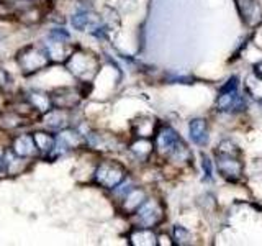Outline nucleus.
<instances>
[{"instance_id":"1","label":"nucleus","mask_w":262,"mask_h":246,"mask_svg":"<svg viewBox=\"0 0 262 246\" xmlns=\"http://www.w3.org/2000/svg\"><path fill=\"white\" fill-rule=\"evenodd\" d=\"M64 66L71 72V76L79 80V84L90 86L95 79L98 69H100V61H98L97 54L77 45L68 57V61L64 63Z\"/></svg>"},{"instance_id":"2","label":"nucleus","mask_w":262,"mask_h":246,"mask_svg":"<svg viewBox=\"0 0 262 246\" xmlns=\"http://www.w3.org/2000/svg\"><path fill=\"white\" fill-rule=\"evenodd\" d=\"M15 63L18 66L21 76H25V77L36 76L38 72L45 71L46 68H49V66L53 64L46 53L45 46L36 45V43H30V45L21 46L15 54Z\"/></svg>"},{"instance_id":"3","label":"nucleus","mask_w":262,"mask_h":246,"mask_svg":"<svg viewBox=\"0 0 262 246\" xmlns=\"http://www.w3.org/2000/svg\"><path fill=\"white\" fill-rule=\"evenodd\" d=\"M41 45L45 46L53 64H64L77 46L76 43H72L71 33L61 27H54L53 30H49Z\"/></svg>"},{"instance_id":"4","label":"nucleus","mask_w":262,"mask_h":246,"mask_svg":"<svg viewBox=\"0 0 262 246\" xmlns=\"http://www.w3.org/2000/svg\"><path fill=\"white\" fill-rule=\"evenodd\" d=\"M126 179V168L120 161L115 159H100L95 162L92 184L112 191Z\"/></svg>"},{"instance_id":"5","label":"nucleus","mask_w":262,"mask_h":246,"mask_svg":"<svg viewBox=\"0 0 262 246\" xmlns=\"http://www.w3.org/2000/svg\"><path fill=\"white\" fill-rule=\"evenodd\" d=\"M154 151H158L164 158L170 159H185L187 148L182 139L177 135V131L170 127H161L154 135Z\"/></svg>"},{"instance_id":"6","label":"nucleus","mask_w":262,"mask_h":246,"mask_svg":"<svg viewBox=\"0 0 262 246\" xmlns=\"http://www.w3.org/2000/svg\"><path fill=\"white\" fill-rule=\"evenodd\" d=\"M71 27L82 33H90L94 36H100L105 33V23L100 15H97L92 7L89 5H79L76 10L69 16Z\"/></svg>"},{"instance_id":"7","label":"nucleus","mask_w":262,"mask_h":246,"mask_svg":"<svg viewBox=\"0 0 262 246\" xmlns=\"http://www.w3.org/2000/svg\"><path fill=\"white\" fill-rule=\"evenodd\" d=\"M49 94H51V98H53V107L61 109V110H68V112L77 110L79 105L82 104V100H84V97H85L84 84L57 87Z\"/></svg>"},{"instance_id":"8","label":"nucleus","mask_w":262,"mask_h":246,"mask_svg":"<svg viewBox=\"0 0 262 246\" xmlns=\"http://www.w3.org/2000/svg\"><path fill=\"white\" fill-rule=\"evenodd\" d=\"M164 220V207L158 199H146L143 205L133 213L135 227L156 228Z\"/></svg>"},{"instance_id":"9","label":"nucleus","mask_w":262,"mask_h":246,"mask_svg":"<svg viewBox=\"0 0 262 246\" xmlns=\"http://www.w3.org/2000/svg\"><path fill=\"white\" fill-rule=\"evenodd\" d=\"M8 148L20 158L30 159V161H38L41 159L39 151L36 148L35 138H33L31 131H16L10 136V143H8Z\"/></svg>"},{"instance_id":"10","label":"nucleus","mask_w":262,"mask_h":246,"mask_svg":"<svg viewBox=\"0 0 262 246\" xmlns=\"http://www.w3.org/2000/svg\"><path fill=\"white\" fill-rule=\"evenodd\" d=\"M33 120L25 117L20 112H16L13 107L8 105L4 112H0V130L8 135H13L16 131H21L33 125Z\"/></svg>"},{"instance_id":"11","label":"nucleus","mask_w":262,"mask_h":246,"mask_svg":"<svg viewBox=\"0 0 262 246\" xmlns=\"http://www.w3.org/2000/svg\"><path fill=\"white\" fill-rule=\"evenodd\" d=\"M71 113L72 112L61 110V109H56V107H53L49 112H46L45 115H41L39 123L43 125L45 130H49V131H53V133H57V131H61V130L72 125V123H71Z\"/></svg>"},{"instance_id":"12","label":"nucleus","mask_w":262,"mask_h":246,"mask_svg":"<svg viewBox=\"0 0 262 246\" xmlns=\"http://www.w3.org/2000/svg\"><path fill=\"white\" fill-rule=\"evenodd\" d=\"M30 159H25L16 156L10 148H7V153H5V158H4V177H16V176H21L25 174L28 169H30Z\"/></svg>"},{"instance_id":"13","label":"nucleus","mask_w":262,"mask_h":246,"mask_svg":"<svg viewBox=\"0 0 262 246\" xmlns=\"http://www.w3.org/2000/svg\"><path fill=\"white\" fill-rule=\"evenodd\" d=\"M23 98L27 100L35 112L38 115H45L46 112H49L53 109V98L49 92H45V90H39V89H30L27 92L21 94Z\"/></svg>"},{"instance_id":"14","label":"nucleus","mask_w":262,"mask_h":246,"mask_svg":"<svg viewBox=\"0 0 262 246\" xmlns=\"http://www.w3.org/2000/svg\"><path fill=\"white\" fill-rule=\"evenodd\" d=\"M216 166L218 171L221 172V176L229 179V180H236L239 179L243 174V164L241 161H237L236 156H229V154H218L216 153Z\"/></svg>"},{"instance_id":"15","label":"nucleus","mask_w":262,"mask_h":246,"mask_svg":"<svg viewBox=\"0 0 262 246\" xmlns=\"http://www.w3.org/2000/svg\"><path fill=\"white\" fill-rule=\"evenodd\" d=\"M147 199L146 192L139 187H133L131 191L123 197V200L120 202V210L125 215H133V213L141 207L143 202Z\"/></svg>"},{"instance_id":"16","label":"nucleus","mask_w":262,"mask_h":246,"mask_svg":"<svg viewBox=\"0 0 262 246\" xmlns=\"http://www.w3.org/2000/svg\"><path fill=\"white\" fill-rule=\"evenodd\" d=\"M31 133H33V138H35V143H36L41 159H48L54 148V143H56V133H53V131H49V130H45V128L35 130V131H31Z\"/></svg>"},{"instance_id":"17","label":"nucleus","mask_w":262,"mask_h":246,"mask_svg":"<svg viewBox=\"0 0 262 246\" xmlns=\"http://www.w3.org/2000/svg\"><path fill=\"white\" fill-rule=\"evenodd\" d=\"M133 127V135L136 138H152L158 131V121L152 117H147V115H141L136 120L131 123Z\"/></svg>"},{"instance_id":"18","label":"nucleus","mask_w":262,"mask_h":246,"mask_svg":"<svg viewBox=\"0 0 262 246\" xmlns=\"http://www.w3.org/2000/svg\"><path fill=\"white\" fill-rule=\"evenodd\" d=\"M236 4H237V8H239V12H241L246 23L254 25L260 20L262 8L257 0H236Z\"/></svg>"},{"instance_id":"19","label":"nucleus","mask_w":262,"mask_h":246,"mask_svg":"<svg viewBox=\"0 0 262 246\" xmlns=\"http://www.w3.org/2000/svg\"><path fill=\"white\" fill-rule=\"evenodd\" d=\"M188 133L195 145L203 146L208 143V127L203 118H193L188 123Z\"/></svg>"},{"instance_id":"20","label":"nucleus","mask_w":262,"mask_h":246,"mask_svg":"<svg viewBox=\"0 0 262 246\" xmlns=\"http://www.w3.org/2000/svg\"><path fill=\"white\" fill-rule=\"evenodd\" d=\"M128 240L131 244L135 246H151V244H158V236L152 233V228H141V227H135L133 232L129 233Z\"/></svg>"},{"instance_id":"21","label":"nucleus","mask_w":262,"mask_h":246,"mask_svg":"<svg viewBox=\"0 0 262 246\" xmlns=\"http://www.w3.org/2000/svg\"><path fill=\"white\" fill-rule=\"evenodd\" d=\"M129 151L136 159L146 161L154 151V143H151V138H136L135 141L129 145Z\"/></svg>"},{"instance_id":"22","label":"nucleus","mask_w":262,"mask_h":246,"mask_svg":"<svg viewBox=\"0 0 262 246\" xmlns=\"http://www.w3.org/2000/svg\"><path fill=\"white\" fill-rule=\"evenodd\" d=\"M174 240L177 244H190L192 243V236L188 233V230L180 227V225H176L174 227Z\"/></svg>"},{"instance_id":"23","label":"nucleus","mask_w":262,"mask_h":246,"mask_svg":"<svg viewBox=\"0 0 262 246\" xmlns=\"http://www.w3.org/2000/svg\"><path fill=\"white\" fill-rule=\"evenodd\" d=\"M10 86H12V76L8 74L7 69H4L2 66H0V90L7 92V89Z\"/></svg>"},{"instance_id":"24","label":"nucleus","mask_w":262,"mask_h":246,"mask_svg":"<svg viewBox=\"0 0 262 246\" xmlns=\"http://www.w3.org/2000/svg\"><path fill=\"white\" fill-rule=\"evenodd\" d=\"M202 166H203V172H205V179L211 180L213 179V166H211V161L208 156H202Z\"/></svg>"},{"instance_id":"25","label":"nucleus","mask_w":262,"mask_h":246,"mask_svg":"<svg viewBox=\"0 0 262 246\" xmlns=\"http://www.w3.org/2000/svg\"><path fill=\"white\" fill-rule=\"evenodd\" d=\"M237 76H233V77H229L226 80V84L225 86H221L220 89V94H223V92H233V90H237Z\"/></svg>"},{"instance_id":"26","label":"nucleus","mask_w":262,"mask_h":246,"mask_svg":"<svg viewBox=\"0 0 262 246\" xmlns=\"http://www.w3.org/2000/svg\"><path fill=\"white\" fill-rule=\"evenodd\" d=\"M7 148H8V145L5 146V145H2V143H0V179L4 177V172H2V169H4V158H5Z\"/></svg>"},{"instance_id":"27","label":"nucleus","mask_w":262,"mask_h":246,"mask_svg":"<svg viewBox=\"0 0 262 246\" xmlns=\"http://www.w3.org/2000/svg\"><path fill=\"white\" fill-rule=\"evenodd\" d=\"M254 71H256V76L262 77V63L256 64V68H254Z\"/></svg>"},{"instance_id":"28","label":"nucleus","mask_w":262,"mask_h":246,"mask_svg":"<svg viewBox=\"0 0 262 246\" xmlns=\"http://www.w3.org/2000/svg\"><path fill=\"white\" fill-rule=\"evenodd\" d=\"M260 105H262V98H260Z\"/></svg>"}]
</instances>
